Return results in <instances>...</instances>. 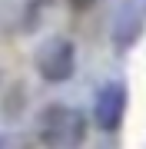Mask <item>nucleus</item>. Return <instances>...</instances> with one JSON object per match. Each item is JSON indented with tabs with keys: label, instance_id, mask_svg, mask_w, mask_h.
Listing matches in <instances>:
<instances>
[{
	"label": "nucleus",
	"instance_id": "nucleus-1",
	"mask_svg": "<svg viewBox=\"0 0 146 149\" xmlns=\"http://www.w3.org/2000/svg\"><path fill=\"white\" fill-rule=\"evenodd\" d=\"M37 133L47 149H80L87 143V113L76 106L50 103L37 119Z\"/></svg>",
	"mask_w": 146,
	"mask_h": 149
},
{
	"label": "nucleus",
	"instance_id": "nucleus-2",
	"mask_svg": "<svg viewBox=\"0 0 146 149\" xmlns=\"http://www.w3.org/2000/svg\"><path fill=\"white\" fill-rule=\"evenodd\" d=\"M37 73L43 83H66L76 70V47L70 37H47L37 50Z\"/></svg>",
	"mask_w": 146,
	"mask_h": 149
},
{
	"label": "nucleus",
	"instance_id": "nucleus-3",
	"mask_svg": "<svg viewBox=\"0 0 146 149\" xmlns=\"http://www.w3.org/2000/svg\"><path fill=\"white\" fill-rule=\"evenodd\" d=\"M143 13L140 10V0H119L116 10H113V23H110V43L113 50L126 53V50L136 47V40L143 37Z\"/></svg>",
	"mask_w": 146,
	"mask_h": 149
},
{
	"label": "nucleus",
	"instance_id": "nucleus-4",
	"mask_svg": "<svg viewBox=\"0 0 146 149\" xmlns=\"http://www.w3.org/2000/svg\"><path fill=\"white\" fill-rule=\"evenodd\" d=\"M126 83L123 80H113L106 83L103 90L96 93V103H93V123L103 133H116L123 126V116H126Z\"/></svg>",
	"mask_w": 146,
	"mask_h": 149
},
{
	"label": "nucleus",
	"instance_id": "nucleus-5",
	"mask_svg": "<svg viewBox=\"0 0 146 149\" xmlns=\"http://www.w3.org/2000/svg\"><path fill=\"white\" fill-rule=\"evenodd\" d=\"M50 7V0H27V10H23V30H37L43 20V10Z\"/></svg>",
	"mask_w": 146,
	"mask_h": 149
},
{
	"label": "nucleus",
	"instance_id": "nucleus-6",
	"mask_svg": "<svg viewBox=\"0 0 146 149\" xmlns=\"http://www.w3.org/2000/svg\"><path fill=\"white\" fill-rule=\"evenodd\" d=\"M0 149H27V139L23 136H0Z\"/></svg>",
	"mask_w": 146,
	"mask_h": 149
},
{
	"label": "nucleus",
	"instance_id": "nucleus-7",
	"mask_svg": "<svg viewBox=\"0 0 146 149\" xmlns=\"http://www.w3.org/2000/svg\"><path fill=\"white\" fill-rule=\"evenodd\" d=\"M66 3H70V10H76V13H80V10H87V7H93L96 0H66Z\"/></svg>",
	"mask_w": 146,
	"mask_h": 149
},
{
	"label": "nucleus",
	"instance_id": "nucleus-8",
	"mask_svg": "<svg viewBox=\"0 0 146 149\" xmlns=\"http://www.w3.org/2000/svg\"><path fill=\"white\" fill-rule=\"evenodd\" d=\"M143 10H146V0H143Z\"/></svg>",
	"mask_w": 146,
	"mask_h": 149
}]
</instances>
